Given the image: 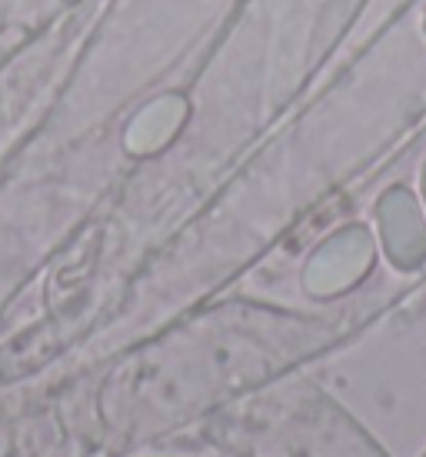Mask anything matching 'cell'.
Returning <instances> with one entry per match:
<instances>
[{
    "instance_id": "277c9868",
    "label": "cell",
    "mask_w": 426,
    "mask_h": 457,
    "mask_svg": "<svg viewBox=\"0 0 426 457\" xmlns=\"http://www.w3.org/2000/svg\"><path fill=\"white\" fill-rule=\"evenodd\" d=\"M423 201H426V164H423Z\"/></svg>"
},
{
    "instance_id": "6da1fadb",
    "label": "cell",
    "mask_w": 426,
    "mask_h": 457,
    "mask_svg": "<svg viewBox=\"0 0 426 457\" xmlns=\"http://www.w3.org/2000/svg\"><path fill=\"white\" fill-rule=\"evenodd\" d=\"M376 264V241L370 228L347 224L330 234L303 267V287L314 297H337L356 287Z\"/></svg>"
},
{
    "instance_id": "3957f363",
    "label": "cell",
    "mask_w": 426,
    "mask_h": 457,
    "mask_svg": "<svg viewBox=\"0 0 426 457\" xmlns=\"http://www.w3.org/2000/svg\"><path fill=\"white\" fill-rule=\"evenodd\" d=\"M184 117H187V101L184 97H176V94L160 97V101H153L137 117V124L130 128V137L127 140H130V147L137 154H153L180 130Z\"/></svg>"
},
{
    "instance_id": "7a4b0ae2",
    "label": "cell",
    "mask_w": 426,
    "mask_h": 457,
    "mask_svg": "<svg viewBox=\"0 0 426 457\" xmlns=\"http://www.w3.org/2000/svg\"><path fill=\"white\" fill-rule=\"evenodd\" d=\"M376 224L387 257L400 270H416L426 261V217L410 187H389L376 201Z\"/></svg>"
}]
</instances>
